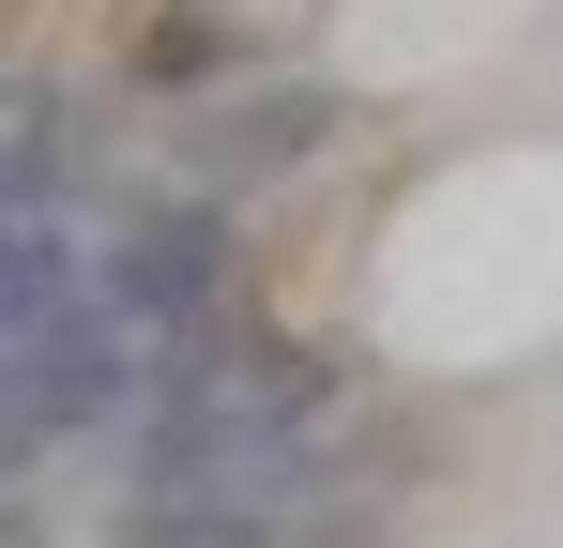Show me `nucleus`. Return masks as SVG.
<instances>
[{
	"label": "nucleus",
	"instance_id": "f257e3e1",
	"mask_svg": "<svg viewBox=\"0 0 563 548\" xmlns=\"http://www.w3.org/2000/svg\"><path fill=\"white\" fill-rule=\"evenodd\" d=\"M335 320L396 396L563 381V107L396 138L335 244Z\"/></svg>",
	"mask_w": 563,
	"mask_h": 548
},
{
	"label": "nucleus",
	"instance_id": "f03ea898",
	"mask_svg": "<svg viewBox=\"0 0 563 548\" xmlns=\"http://www.w3.org/2000/svg\"><path fill=\"white\" fill-rule=\"evenodd\" d=\"M305 46L335 107H366L396 138L563 107V0H305Z\"/></svg>",
	"mask_w": 563,
	"mask_h": 548
}]
</instances>
